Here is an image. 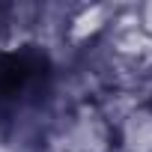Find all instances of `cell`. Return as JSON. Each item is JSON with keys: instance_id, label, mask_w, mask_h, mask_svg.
I'll return each instance as SVG.
<instances>
[{"instance_id": "obj_1", "label": "cell", "mask_w": 152, "mask_h": 152, "mask_svg": "<svg viewBox=\"0 0 152 152\" xmlns=\"http://www.w3.org/2000/svg\"><path fill=\"white\" fill-rule=\"evenodd\" d=\"M113 143V119L96 104H81L45 137L42 152H110Z\"/></svg>"}, {"instance_id": "obj_2", "label": "cell", "mask_w": 152, "mask_h": 152, "mask_svg": "<svg viewBox=\"0 0 152 152\" xmlns=\"http://www.w3.org/2000/svg\"><path fill=\"white\" fill-rule=\"evenodd\" d=\"M116 140L125 152H152V107H134L128 110L116 125Z\"/></svg>"}]
</instances>
